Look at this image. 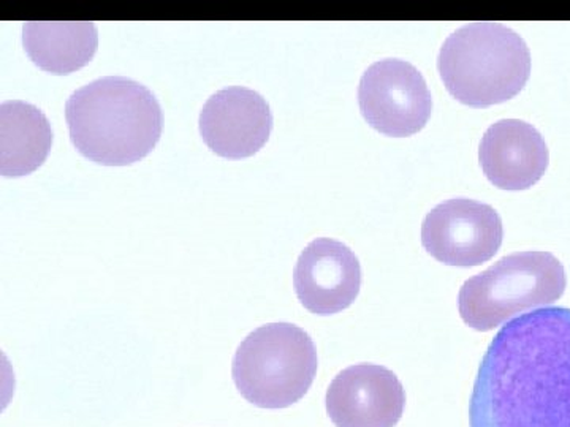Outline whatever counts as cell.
Here are the masks:
<instances>
[{"label":"cell","instance_id":"cell-1","mask_svg":"<svg viewBox=\"0 0 570 427\" xmlns=\"http://www.w3.org/2000/svg\"><path fill=\"white\" fill-rule=\"evenodd\" d=\"M469 427H570V309L508 321L480 363Z\"/></svg>","mask_w":570,"mask_h":427},{"label":"cell","instance_id":"cell-2","mask_svg":"<svg viewBox=\"0 0 570 427\" xmlns=\"http://www.w3.org/2000/svg\"><path fill=\"white\" fill-rule=\"evenodd\" d=\"M66 119L77 151L105 167L140 162L156 148L164 129L156 96L124 77L99 78L71 93Z\"/></svg>","mask_w":570,"mask_h":427},{"label":"cell","instance_id":"cell-3","mask_svg":"<svg viewBox=\"0 0 570 427\" xmlns=\"http://www.w3.org/2000/svg\"><path fill=\"white\" fill-rule=\"evenodd\" d=\"M438 69L459 102L487 108L523 91L530 80L531 52L512 29L499 22H472L444 41Z\"/></svg>","mask_w":570,"mask_h":427},{"label":"cell","instance_id":"cell-4","mask_svg":"<svg viewBox=\"0 0 570 427\" xmlns=\"http://www.w3.org/2000/svg\"><path fill=\"white\" fill-rule=\"evenodd\" d=\"M568 287L564 266L550 252H517L471 277L459 295L460 316L487 332L535 307L557 302Z\"/></svg>","mask_w":570,"mask_h":427},{"label":"cell","instance_id":"cell-5","mask_svg":"<svg viewBox=\"0 0 570 427\" xmlns=\"http://www.w3.org/2000/svg\"><path fill=\"white\" fill-rule=\"evenodd\" d=\"M316 346L305 329L269 324L255 329L236 350L232 376L255 407L287 408L302 400L316 378Z\"/></svg>","mask_w":570,"mask_h":427},{"label":"cell","instance_id":"cell-6","mask_svg":"<svg viewBox=\"0 0 570 427\" xmlns=\"http://www.w3.org/2000/svg\"><path fill=\"white\" fill-rule=\"evenodd\" d=\"M358 103L373 129L395 138L420 132L433 112L425 78L412 63L400 59H384L363 73Z\"/></svg>","mask_w":570,"mask_h":427},{"label":"cell","instance_id":"cell-7","mask_svg":"<svg viewBox=\"0 0 570 427\" xmlns=\"http://www.w3.org/2000/svg\"><path fill=\"white\" fill-rule=\"evenodd\" d=\"M504 238L501 216L493 206L453 198L428 212L422 245L431 257L448 266L471 268L491 260Z\"/></svg>","mask_w":570,"mask_h":427},{"label":"cell","instance_id":"cell-8","mask_svg":"<svg viewBox=\"0 0 570 427\" xmlns=\"http://www.w3.org/2000/svg\"><path fill=\"white\" fill-rule=\"evenodd\" d=\"M325 406L336 427H395L406 407V391L387 367L355 365L330 384Z\"/></svg>","mask_w":570,"mask_h":427},{"label":"cell","instance_id":"cell-9","mask_svg":"<svg viewBox=\"0 0 570 427\" xmlns=\"http://www.w3.org/2000/svg\"><path fill=\"white\" fill-rule=\"evenodd\" d=\"M205 145L225 159H246L261 151L273 130V112L261 93L230 86L206 100L198 119Z\"/></svg>","mask_w":570,"mask_h":427},{"label":"cell","instance_id":"cell-10","mask_svg":"<svg viewBox=\"0 0 570 427\" xmlns=\"http://www.w3.org/2000/svg\"><path fill=\"white\" fill-rule=\"evenodd\" d=\"M299 302L316 316H335L355 301L362 288V266L343 242L318 238L299 255L294 271Z\"/></svg>","mask_w":570,"mask_h":427},{"label":"cell","instance_id":"cell-11","mask_svg":"<svg viewBox=\"0 0 570 427\" xmlns=\"http://www.w3.org/2000/svg\"><path fill=\"white\" fill-rule=\"evenodd\" d=\"M479 160L487 179L498 189L527 190L546 175L550 153L534 126L502 119L483 135Z\"/></svg>","mask_w":570,"mask_h":427},{"label":"cell","instance_id":"cell-12","mask_svg":"<svg viewBox=\"0 0 570 427\" xmlns=\"http://www.w3.org/2000/svg\"><path fill=\"white\" fill-rule=\"evenodd\" d=\"M52 129L45 112L31 103L0 105V173L6 178L31 175L47 160Z\"/></svg>","mask_w":570,"mask_h":427},{"label":"cell","instance_id":"cell-13","mask_svg":"<svg viewBox=\"0 0 570 427\" xmlns=\"http://www.w3.org/2000/svg\"><path fill=\"white\" fill-rule=\"evenodd\" d=\"M22 44L31 61L52 75H69L92 61L99 47L94 22H26Z\"/></svg>","mask_w":570,"mask_h":427}]
</instances>
